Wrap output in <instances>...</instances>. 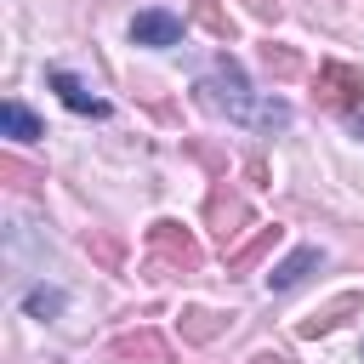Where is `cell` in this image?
<instances>
[{
	"instance_id": "6da1fadb",
	"label": "cell",
	"mask_w": 364,
	"mask_h": 364,
	"mask_svg": "<svg viewBox=\"0 0 364 364\" xmlns=\"http://www.w3.org/2000/svg\"><path fill=\"white\" fill-rule=\"evenodd\" d=\"M193 91H199V102H205L210 114H228V119H239V125H250V131H284V125H290V102L273 97V91H250L233 57H222Z\"/></svg>"
},
{
	"instance_id": "7a4b0ae2",
	"label": "cell",
	"mask_w": 364,
	"mask_h": 364,
	"mask_svg": "<svg viewBox=\"0 0 364 364\" xmlns=\"http://www.w3.org/2000/svg\"><path fill=\"white\" fill-rule=\"evenodd\" d=\"M313 102L318 108H330V114H353L358 102H364V68L358 63H318V74H313Z\"/></svg>"
},
{
	"instance_id": "3957f363",
	"label": "cell",
	"mask_w": 364,
	"mask_h": 364,
	"mask_svg": "<svg viewBox=\"0 0 364 364\" xmlns=\"http://www.w3.org/2000/svg\"><path fill=\"white\" fill-rule=\"evenodd\" d=\"M148 267H176V273H193L199 267V245H193V233L176 216H159L148 228Z\"/></svg>"
},
{
	"instance_id": "277c9868",
	"label": "cell",
	"mask_w": 364,
	"mask_h": 364,
	"mask_svg": "<svg viewBox=\"0 0 364 364\" xmlns=\"http://www.w3.org/2000/svg\"><path fill=\"white\" fill-rule=\"evenodd\" d=\"M131 40H136V46H176V40H182V17L148 6V11L131 17Z\"/></svg>"
},
{
	"instance_id": "5b68a950",
	"label": "cell",
	"mask_w": 364,
	"mask_h": 364,
	"mask_svg": "<svg viewBox=\"0 0 364 364\" xmlns=\"http://www.w3.org/2000/svg\"><path fill=\"white\" fill-rule=\"evenodd\" d=\"M108 353H114L119 364H171V347H165L159 330H131V336H119Z\"/></svg>"
},
{
	"instance_id": "8992f818",
	"label": "cell",
	"mask_w": 364,
	"mask_h": 364,
	"mask_svg": "<svg viewBox=\"0 0 364 364\" xmlns=\"http://www.w3.org/2000/svg\"><path fill=\"white\" fill-rule=\"evenodd\" d=\"M318 267H324V250H318V245H301V250H290V256L267 273V290H296V284L313 279Z\"/></svg>"
},
{
	"instance_id": "52a82bcc",
	"label": "cell",
	"mask_w": 364,
	"mask_h": 364,
	"mask_svg": "<svg viewBox=\"0 0 364 364\" xmlns=\"http://www.w3.org/2000/svg\"><path fill=\"white\" fill-rule=\"evenodd\" d=\"M358 307H364V290H341L330 307H318V313H313V318H301L296 330H301V341H318V336H330V330H336L347 313H358Z\"/></svg>"
},
{
	"instance_id": "ba28073f",
	"label": "cell",
	"mask_w": 364,
	"mask_h": 364,
	"mask_svg": "<svg viewBox=\"0 0 364 364\" xmlns=\"http://www.w3.org/2000/svg\"><path fill=\"white\" fill-rule=\"evenodd\" d=\"M46 80H51V91H57V97H63V102H68L74 114H91V119H108V102H102V97H91V91H85V85H80V80H74L68 68H51Z\"/></svg>"
},
{
	"instance_id": "9c48e42d",
	"label": "cell",
	"mask_w": 364,
	"mask_h": 364,
	"mask_svg": "<svg viewBox=\"0 0 364 364\" xmlns=\"http://www.w3.org/2000/svg\"><path fill=\"white\" fill-rule=\"evenodd\" d=\"M279 239H284V228H279V222H262V228H256L239 250H228V273H250V267H256V262H262Z\"/></svg>"
},
{
	"instance_id": "30bf717a",
	"label": "cell",
	"mask_w": 364,
	"mask_h": 364,
	"mask_svg": "<svg viewBox=\"0 0 364 364\" xmlns=\"http://www.w3.org/2000/svg\"><path fill=\"white\" fill-rule=\"evenodd\" d=\"M0 131H6L11 142H40V136H46V125H40L17 97H6V102H0Z\"/></svg>"
},
{
	"instance_id": "8fae6325",
	"label": "cell",
	"mask_w": 364,
	"mask_h": 364,
	"mask_svg": "<svg viewBox=\"0 0 364 364\" xmlns=\"http://www.w3.org/2000/svg\"><path fill=\"white\" fill-rule=\"evenodd\" d=\"M210 222H216V239L228 245V239L239 233V222H250V216H245V199L228 193V188H216V193H210Z\"/></svg>"
},
{
	"instance_id": "7c38bea8",
	"label": "cell",
	"mask_w": 364,
	"mask_h": 364,
	"mask_svg": "<svg viewBox=\"0 0 364 364\" xmlns=\"http://www.w3.org/2000/svg\"><path fill=\"white\" fill-rule=\"evenodd\" d=\"M228 318H233V313H210V307H188V313H182V341H199V347H205V341H216V336L228 330Z\"/></svg>"
},
{
	"instance_id": "4fadbf2b",
	"label": "cell",
	"mask_w": 364,
	"mask_h": 364,
	"mask_svg": "<svg viewBox=\"0 0 364 364\" xmlns=\"http://www.w3.org/2000/svg\"><path fill=\"white\" fill-rule=\"evenodd\" d=\"M193 23H199L210 40H233V17H228L216 0H193Z\"/></svg>"
},
{
	"instance_id": "5bb4252c",
	"label": "cell",
	"mask_w": 364,
	"mask_h": 364,
	"mask_svg": "<svg viewBox=\"0 0 364 364\" xmlns=\"http://www.w3.org/2000/svg\"><path fill=\"white\" fill-rule=\"evenodd\" d=\"M262 63H267V74H273V80H296V74H301V57H296L290 46H273V40L262 46Z\"/></svg>"
},
{
	"instance_id": "9a60e30c",
	"label": "cell",
	"mask_w": 364,
	"mask_h": 364,
	"mask_svg": "<svg viewBox=\"0 0 364 364\" xmlns=\"http://www.w3.org/2000/svg\"><path fill=\"white\" fill-rule=\"evenodd\" d=\"M23 307H28V318H57V313H63V290H57V284H34V290L23 296Z\"/></svg>"
},
{
	"instance_id": "2e32d148",
	"label": "cell",
	"mask_w": 364,
	"mask_h": 364,
	"mask_svg": "<svg viewBox=\"0 0 364 364\" xmlns=\"http://www.w3.org/2000/svg\"><path fill=\"white\" fill-rule=\"evenodd\" d=\"M85 250H91L102 267H119V239H108V233H85Z\"/></svg>"
},
{
	"instance_id": "e0dca14e",
	"label": "cell",
	"mask_w": 364,
	"mask_h": 364,
	"mask_svg": "<svg viewBox=\"0 0 364 364\" xmlns=\"http://www.w3.org/2000/svg\"><path fill=\"white\" fill-rule=\"evenodd\" d=\"M245 6H250L262 23H279V0H245Z\"/></svg>"
},
{
	"instance_id": "ac0fdd59",
	"label": "cell",
	"mask_w": 364,
	"mask_h": 364,
	"mask_svg": "<svg viewBox=\"0 0 364 364\" xmlns=\"http://www.w3.org/2000/svg\"><path fill=\"white\" fill-rule=\"evenodd\" d=\"M245 176L262 188V182H267V159H245Z\"/></svg>"
},
{
	"instance_id": "d6986e66",
	"label": "cell",
	"mask_w": 364,
	"mask_h": 364,
	"mask_svg": "<svg viewBox=\"0 0 364 364\" xmlns=\"http://www.w3.org/2000/svg\"><path fill=\"white\" fill-rule=\"evenodd\" d=\"M250 364H290V358H284V353H256Z\"/></svg>"
},
{
	"instance_id": "ffe728a7",
	"label": "cell",
	"mask_w": 364,
	"mask_h": 364,
	"mask_svg": "<svg viewBox=\"0 0 364 364\" xmlns=\"http://www.w3.org/2000/svg\"><path fill=\"white\" fill-rule=\"evenodd\" d=\"M353 136H364V114H358V119H353Z\"/></svg>"
}]
</instances>
